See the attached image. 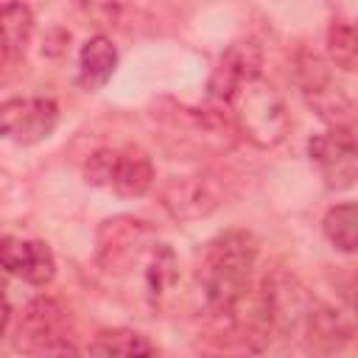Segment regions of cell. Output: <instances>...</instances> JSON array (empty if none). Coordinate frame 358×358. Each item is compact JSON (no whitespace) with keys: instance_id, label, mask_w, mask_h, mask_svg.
<instances>
[{"instance_id":"obj_5","label":"cell","mask_w":358,"mask_h":358,"mask_svg":"<svg viewBox=\"0 0 358 358\" xmlns=\"http://www.w3.org/2000/svg\"><path fill=\"white\" fill-rule=\"evenodd\" d=\"M157 120L165 129V143L173 140L171 148L176 154L224 151L232 145V137H235V126L210 109H187V106L171 103V112L159 109Z\"/></svg>"},{"instance_id":"obj_13","label":"cell","mask_w":358,"mask_h":358,"mask_svg":"<svg viewBox=\"0 0 358 358\" xmlns=\"http://www.w3.org/2000/svg\"><path fill=\"white\" fill-rule=\"evenodd\" d=\"M302 338H305V347L316 355H330L336 350H341V344L350 338V327L347 322L338 316V310L327 308V305H316L313 308H305L302 316Z\"/></svg>"},{"instance_id":"obj_16","label":"cell","mask_w":358,"mask_h":358,"mask_svg":"<svg viewBox=\"0 0 358 358\" xmlns=\"http://www.w3.org/2000/svg\"><path fill=\"white\" fill-rule=\"evenodd\" d=\"M92 358H154V347L148 338L129 327H106L98 330L90 341Z\"/></svg>"},{"instance_id":"obj_8","label":"cell","mask_w":358,"mask_h":358,"mask_svg":"<svg viewBox=\"0 0 358 358\" xmlns=\"http://www.w3.org/2000/svg\"><path fill=\"white\" fill-rule=\"evenodd\" d=\"M59 106L53 98H8L0 101V137L17 145H34L53 134Z\"/></svg>"},{"instance_id":"obj_14","label":"cell","mask_w":358,"mask_h":358,"mask_svg":"<svg viewBox=\"0 0 358 358\" xmlns=\"http://www.w3.org/2000/svg\"><path fill=\"white\" fill-rule=\"evenodd\" d=\"M115 67H117V50H115L109 36L95 34L81 45V53H78V84L87 92L101 90L112 78Z\"/></svg>"},{"instance_id":"obj_9","label":"cell","mask_w":358,"mask_h":358,"mask_svg":"<svg viewBox=\"0 0 358 358\" xmlns=\"http://www.w3.org/2000/svg\"><path fill=\"white\" fill-rule=\"evenodd\" d=\"M299 84L308 98V103L333 126H347L352 129V101L341 92V87H333L330 70L324 67L322 59L316 56H302L299 62Z\"/></svg>"},{"instance_id":"obj_18","label":"cell","mask_w":358,"mask_h":358,"mask_svg":"<svg viewBox=\"0 0 358 358\" xmlns=\"http://www.w3.org/2000/svg\"><path fill=\"white\" fill-rule=\"evenodd\" d=\"M322 229L336 249L355 252V243H358V210H355V204L344 201V204L330 207L324 221H322Z\"/></svg>"},{"instance_id":"obj_1","label":"cell","mask_w":358,"mask_h":358,"mask_svg":"<svg viewBox=\"0 0 358 358\" xmlns=\"http://www.w3.org/2000/svg\"><path fill=\"white\" fill-rule=\"evenodd\" d=\"M257 241L246 229H227L213 238L199 263V285L213 316L224 319L252 291Z\"/></svg>"},{"instance_id":"obj_19","label":"cell","mask_w":358,"mask_h":358,"mask_svg":"<svg viewBox=\"0 0 358 358\" xmlns=\"http://www.w3.org/2000/svg\"><path fill=\"white\" fill-rule=\"evenodd\" d=\"M327 53L336 62V67L352 73L358 64V39L355 28L347 20H333L327 28Z\"/></svg>"},{"instance_id":"obj_7","label":"cell","mask_w":358,"mask_h":358,"mask_svg":"<svg viewBox=\"0 0 358 358\" xmlns=\"http://www.w3.org/2000/svg\"><path fill=\"white\" fill-rule=\"evenodd\" d=\"M308 157L319 168L324 185L330 190H347L355 185L358 173V151L355 134L347 126H333L308 140Z\"/></svg>"},{"instance_id":"obj_15","label":"cell","mask_w":358,"mask_h":358,"mask_svg":"<svg viewBox=\"0 0 358 358\" xmlns=\"http://www.w3.org/2000/svg\"><path fill=\"white\" fill-rule=\"evenodd\" d=\"M31 31H34V14L28 6L20 3L0 6V59L6 62V67L17 64L25 56Z\"/></svg>"},{"instance_id":"obj_17","label":"cell","mask_w":358,"mask_h":358,"mask_svg":"<svg viewBox=\"0 0 358 358\" xmlns=\"http://www.w3.org/2000/svg\"><path fill=\"white\" fill-rule=\"evenodd\" d=\"M176 277H179V263H176L173 249H171L168 243H159V241H157V246L151 249V255H148V260H145V266H143V285H145V294H148L151 299L162 296L168 288H173Z\"/></svg>"},{"instance_id":"obj_20","label":"cell","mask_w":358,"mask_h":358,"mask_svg":"<svg viewBox=\"0 0 358 358\" xmlns=\"http://www.w3.org/2000/svg\"><path fill=\"white\" fill-rule=\"evenodd\" d=\"M8 322H11V305H8V299L0 294V336L6 333Z\"/></svg>"},{"instance_id":"obj_12","label":"cell","mask_w":358,"mask_h":358,"mask_svg":"<svg viewBox=\"0 0 358 358\" xmlns=\"http://www.w3.org/2000/svg\"><path fill=\"white\" fill-rule=\"evenodd\" d=\"M221 193L210 176L193 173V176H171L162 185V204L165 210L179 221H193L201 215H210L221 201Z\"/></svg>"},{"instance_id":"obj_6","label":"cell","mask_w":358,"mask_h":358,"mask_svg":"<svg viewBox=\"0 0 358 358\" xmlns=\"http://www.w3.org/2000/svg\"><path fill=\"white\" fill-rule=\"evenodd\" d=\"M98 266L106 274H129L134 266H145L157 246L154 229L131 215H115L98 227Z\"/></svg>"},{"instance_id":"obj_4","label":"cell","mask_w":358,"mask_h":358,"mask_svg":"<svg viewBox=\"0 0 358 358\" xmlns=\"http://www.w3.org/2000/svg\"><path fill=\"white\" fill-rule=\"evenodd\" d=\"M84 179L117 196L140 199L154 185V165L151 157L137 145L98 148L84 165Z\"/></svg>"},{"instance_id":"obj_3","label":"cell","mask_w":358,"mask_h":358,"mask_svg":"<svg viewBox=\"0 0 358 358\" xmlns=\"http://www.w3.org/2000/svg\"><path fill=\"white\" fill-rule=\"evenodd\" d=\"M14 341L31 358H78L67 310L50 296H39L25 308Z\"/></svg>"},{"instance_id":"obj_21","label":"cell","mask_w":358,"mask_h":358,"mask_svg":"<svg viewBox=\"0 0 358 358\" xmlns=\"http://www.w3.org/2000/svg\"><path fill=\"white\" fill-rule=\"evenodd\" d=\"M0 271H3V268H0Z\"/></svg>"},{"instance_id":"obj_2","label":"cell","mask_w":358,"mask_h":358,"mask_svg":"<svg viewBox=\"0 0 358 358\" xmlns=\"http://www.w3.org/2000/svg\"><path fill=\"white\" fill-rule=\"evenodd\" d=\"M224 106L232 109L235 129L260 148L277 145L291 123L282 95L263 76H255L246 84H241Z\"/></svg>"},{"instance_id":"obj_10","label":"cell","mask_w":358,"mask_h":358,"mask_svg":"<svg viewBox=\"0 0 358 358\" xmlns=\"http://www.w3.org/2000/svg\"><path fill=\"white\" fill-rule=\"evenodd\" d=\"M0 268L28 285H48L56 277V257L50 246L42 241L3 235L0 238Z\"/></svg>"},{"instance_id":"obj_11","label":"cell","mask_w":358,"mask_h":358,"mask_svg":"<svg viewBox=\"0 0 358 358\" xmlns=\"http://www.w3.org/2000/svg\"><path fill=\"white\" fill-rule=\"evenodd\" d=\"M260 62H263V56H260V45L257 42H252V39L232 42L221 53V59H218V64H215V70L210 76L207 95L215 103L224 106L241 84H246L249 78L260 76Z\"/></svg>"}]
</instances>
